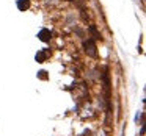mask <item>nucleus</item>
Returning a JSON list of instances; mask_svg holds the SVG:
<instances>
[{
	"mask_svg": "<svg viewBox=\"0 0 146 136\" xmlns=\"http://www.w3.org/2000/svg\"><path fill=\"white\" fill-rule=\"evenodd\" d=\"M104 91H105V103H107V113L111 111V105H110V99H111V94H110V75H108V69L104 70Z\"/></svg>",
	"mask_w": 146,
	"mask_h": 136,
	"instance_id": "f257e3e1",
	"label": "nucleus"
},
{
	"mask_svg": "<svg viewBox=\"0 0 146 136\" xmlns=\"http://www.w3.org/2000/svg\"><path fill=\"white\" fill-rule=\"evenodd\" d=\"M83 49H85V52L88 53V57H91V58L98 57V49H96V44L91 41V39H88V41L83 42Z\"/></svg>",
	"mask_w": 146,
	"mask_h": 136,
	"instance_id": "f03ea898",
	"label": "nucleus"
},
{
	"mask_svg": "<svg viewBox=\"0 0 146 136\" xmlns=\"http://www.w3.org/2000/svg\"><path fill=\"white\" fill-rule=\"evenodd\" d=\"M38 38L41 39L42 42H47V41H50V30H47V28H42L41 32L38 33Z\"/></svg>",
	"mask_w": 146,
	"mask_h": 136,
	"instance_id": "7ed1b4c3",
	"label": "nucleus"
},
{
	"mask_svg": "<svg viewBox=\"0 0 146 136\" xmlns=\"http://www.w3.org/2000/svg\"><path fill=\"white\" fill-rule=\"evenodd\" d=\"M29 7H30V0H17V8L21 11L29 10Z\"/></svg>",
	"mask_w": 146,
	"mask_h": 136,
	"instance_id": "20e7f679",
	"label": "nucleus"
},
{
	"mask_svg": "<svg viewBox=\"0 0 146 136\" xmlns=\"http://www.w3.org/2000/svg\"><path fill=\"white\" fill-rule=\"evenodd\" d=\"M46 58H47V50H39L38 53H36V61H38V63H44Z\"/></svg>",
	"mask_w": 146,
	"mask_h": 136,
	"instance_id": "39448f33",
	"label": "nucleus"
},
{
	"mask_svg": "<svg viewBox=\"0 0 146 136\" xmlns=\"http://www.w3.org/2000/svg\"><path fill=\"white\" fill-rule=\"evenodd\" d=\"M90 32L93 33V36H94V39H102V36H101V33L98 32V28H96L94 25H90Z\"/></svg>",
	"mask_w": 146,
	"mask_h": 136,
	"instance_id": "423d86ee",
	"label": "nucleus"
},
{
	"mask_svg": "<svg viewBox=\"0 0 146 136\" xmlns=\"http://www.w3.org/2000/svg\"><path fill=\"white\" fill-rule=\"evenodd\" d=\"M38 77H39V78H42V80H46V78H47V77H46V72H44V70H41V72L38 74Z\"/></svg>",
	"mask_w": 146,
	"mask_h": 136,
	"instance_id": "0eeeda50",
	"label": "nucleus"
},
{
	"mask_svg": "<svg viewBox=\"0 0 146 136\" xmlns=\"http://www.w3.org/2000/svg\"><path fill=\"white\" fill-rule=\"evenodd\" d=\"M68 2H71V0H68Z\"/></svg>",
	"mask_w": 146,
	"mask_h": 136,
	"instance_id": "6e6552de",
	"label": "nucleus"
}]
</instances>
